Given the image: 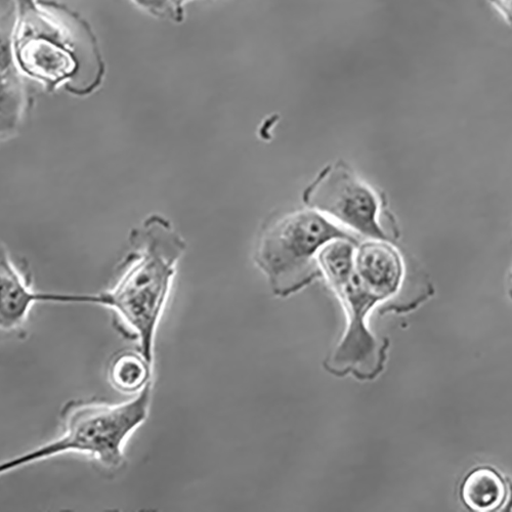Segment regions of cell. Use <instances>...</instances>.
Returning <instances> with one entry per match:
<instances>
[{
    "instance_id": "cell-2",
    "label": "cell",
    "mask_w": 512,
    "mask_h": 512,
    "mask_svg": "<svg viewBox=\"0 0 512 512\" xmlns=\"http://www.w3.org/2000/svg\"><path fill=\"white\" fill-rule=\"evenodd\" d=\"M185 238L167 218L153 213L128 235V249L111 288L85 294V305L113 312L116 328L154 361L156 332L168 304Z\"/></svg>"
},
{
    "instance_id": "cell-13",
    "label": "cell",
    "mask_w": 512,
    "mask_h": 512,
    "mask_svg": "<svg viewBox=\"0 0 512 512\" xmlns=\"http://www.w3.org/2000/svg\"><path fill=\"white\" fill-rule=\"evenodd\" d=\"M170 4H172L173 8L177 12L178 16L182 21L185 20V6L191 2V0H169Z\"/></svg>"
},
{
    "instance_id": "cell-8",
    "label": "cell",
    "mask_w": 512,
    "mask_h": 512,
    "mask_svg": "<svg viewBox=\"0 0 512 512\" xmlns=\"http://www.w3.org/2000/svg\"><path fill=\"white\" fill-rule=\"evenodd\" d=\"M460 498L469 510L502 511L512 507V483L496 468L478 466L464 478Z\"/></svg>"
},
{
    "instance_id": "cell-14",
    "label": "cell",
    "mask_w": 512,
    "mask_h": 512,
    "mask_svg": "<svg viewBox=\"0 0 512 512\" xmlns=\"http://www.w3.org/2000/svg\"><path fill=\"white\" fill-rule=\"evenodd\" d=\"M506 284H507L508 295H509V297L511 298V301H512V268H511V270L509 271V273L507 275Z\"/></svg>"
},
{
    "instance_id": "cell-12",
    "label": "cell",
    "mask_w": 512,
    "mask_h": 512,
    "mask_svg": "<svg viewBox=\"0 0 512 512\" xmlns=\"http://www.w3.org/2000/svg\"><path fill=\"white\" fill-rule=\"evenodd\" d=\"M489 3L501 14L505 21L512 26V0H489Z\"/></svg>"
},
{
    "instance_id": "cell-6",
    "label": "cell",
    "mask_w": 512,
    "mask_h": 512,
    "mask_svg": "<svg viewBox=\"0 0 512 512\" xmlns=\"http://www.w3.org/2000/svg\"><path fill=\"white\" fill-rule=\"evenodd\" d=\"M408 263L395 242L365 239L356 249L355 274L381 303H386L407 284Z\"/></svg>"
},
{
    "instance_id": "cell-9",
    "label": "cell",
    "mask_w": 512,
    "mask_h": 512,
    "mask_svg": "<svg viewBox=\"0 0 512 512\" xmlns=\"http://www.w3.org/2000/svg\"><path fill=\"white\" fill-rule=\"evenodd\" d=\"M23 75L14 61L2 62V141L14 138L28 108Z\"/></svg>"
},
{
    "instance_id": "cell-3",
    "label": "cell",
    "mask_w": 512,
    "mask_h": 512,
    "mask_svg": "<svg viewBox=\"0 0 512 512\" xmlns=\"http://www.w3.org/2000/svg\"><path fill=\"white\" fill-rule=\"evenodd\" d=\"M153 383L120 404L71 400L62 411V435L0 464L4 475L35 462L68 453L87 455L109 472L125 465L124 446L149 415Z\"/></svg>"
},
{
    "instance_id": "cell-10",
    "label": "cell",
    "mask_w": 512,
    "mask_h": 512,
    "mask_svg": "<svg viewBox=\"0 0 512 512\" xmlns=\"http://www.w3.org/2000/svg\"><path fill=\"white\" fill-rule=\"evenodd\" d=\"M153 363L139 350H125L110 361L108 378L111 386L124 395H138L152 382Z\"/></svg>"
},
{
    "instance_id": "cell-4",
    "label": "cell",
    "mask_w": 512,
    "mask_h": 512,
    "mask_svg": "<svg viewBox=\"0 0 512 512\" xmlns=\"http://www.w3.org/2000/svg\"><path fill=\"white\" fill-rule=\"evenodd\" d=\"M338 239L360 237L311 208L287 213L263 231L255 263L274 292L287 296L322 277L318 256L327 244Z\"/></svg>"
},
{
    "instance_id": "cell-11",
    "label": "cell",
    "mask_w": 512,
    "mask_h": 512,
    "mask_svg": "<svg viewBox=\"0 0 512 512\" xmlns=\"http://www.w3.org/2000/svg\"><path fill=\"white\" fill-rule=\"evenodd\" d=\"M131 2L152 17L179 24L183 22L169 0H131Z\"/></svg>"
},
{
    "instance_id": "cell-7",
    "label": "cell",
    "mask_w": 512,
    "mask_h": 512,
    "mask_svg": "<svg viewBox=\"0 0 512 512\" xmlns=\"http://www.w3.org/2000/svg\"><path fill=\"white\" fill-rule=\"evenodd\" d=\"M37 303H41L40 291L33 289L27 266L19 265L3 245L0 252V328L5 332L22 328Z\"/></svg>"
},
{
    "instance_id": "cell-5",
    "label": "cell",
    "mask_w": 512,
    "mask_h": 512,
    "mask_svg": "<svg viewBox=\"0 0 512 512\" xmlns=\"http://www.w3.org/2000/svg\"><path fill=\"white\" fill-rule=\"evenodd\" d=\"M304 202L360 238L393 242L397 239L381 224L379 196L343 161L322 170L306 189Z\"/></svg>"
},
{
    "instance_id": "cell-1",
    "label": "cell",
    "mask_w": 512,
    "mask_h": 512,
    "mask_svg": "<svg viewBox=\"0 0 512 512\" xmlns=\"http://www.w3.org/2000/svg\"><path fill=\"white\" fill-rule=\"evenodd\" d=\"M15 6V20L2 17V49L11 52L20 73L49 93L95 94L106 64L90 23L57 0H15Z\"/></svg>"
}]
</instances>
